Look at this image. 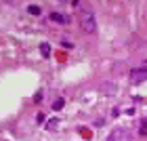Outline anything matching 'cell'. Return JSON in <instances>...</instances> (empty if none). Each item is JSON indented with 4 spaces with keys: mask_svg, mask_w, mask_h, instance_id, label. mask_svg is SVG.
<instances>
[{
    "mask_svg": "<svg viewBox=\"0 0 147 141\" xmlns=\"http://www.w3.org/2000/svg\"><path fill=\"white\" fill-rule=\"evenodd\" d=\"M63 105H65V101H63V99H57V101L53 103V110H61Z\"/></svg>",
    "mask_w": 147,
    "mask_h": 141,
    "instance_id": "cell-7",
    "label": "cell"
},
{
    "mask_svg": "<svg viewBox=\"0 0 147 141\" xmlns=\"http://www.w3.org/2000/svg\"><path fill=\"white\" fill-rule=\"evenodd\" d=\"M130 80H132V82H145V80H147V70L145 68H139V70H132L130 72Z\"/></svg>",
    "mask_w": 147,
    "mask_h": 141,
    "instance_id": "cell-3",
    "label": "cell"
},
{
    "mask_svg": "<svg viewBox=\"0 0 147 141\" xmlns=\"http://www.w3.org/2000/svg\"><path fill=\"white\" fill-rule=\"evenodd\" d=\"M80 28H82L86 34H92L97 30V21H95V15L90 11H80Z\"/></svg>",
    "mask_w": 147,
    "mask_h": 141,
    "instance_id": "cell-1",
    "label": "cell"
},
{
    "mask_svg": "<svg viewBox=\"0 0 147 141\" xmlns=\"http://www.w3.org/2000/svg\"><path fill=\"white\" fill-rule=\"evenodd\" d=\"M80 133H82V135H84L86 139H88V137H90V131H86V129H80Z\"/></svg>",
    "mask_w": 147,
    "mask_h": 141,
    "instance_id": "cell-8",
    "label": "cell"
},
{
    "mask_svg": "<svg viewBox=\"0 0 147 141\" xmlns=\"http://www.w3.org/2000/svg\"><path fill=\"white\" fill-rule=\"evenodd\" d=\"M141 135H143V137H147V124H145V126H141Z\"/></svg>",
    "mask_w": 147,
    "mask_h": 141,
    "instance_id": "cell-9",
    "label": "cell"
},
{
    "mask_svg": "<svg viewBox=\"0 0 147 141\" xmlns=\"http://www.w3.org/2000/svg\"><path fill=\"white\" fill-rule=\"evenodd\" d=\"M28 13H30V15H36V17H38L40 13H42V9H40L38 4H30V6H28Z\"/></svg>",
    "mask_w": 147,
    "mask_h": 141,
    "instance_id": "cell-5",
    "label": "cell"
},
{
    "mask_svg": "<svg viewBox=\"0 0 147 141\" xmlns=\"http://www.w3.org/2000/svg\"><path fill=\"white\" fill-rule=\"evenodd\" d=\"M40 53H42L44 57H49V55H51V44H46V42H42V44H40Z\"/></svg>",
    "mask_w": 147,
    "mask_h": 141,
    "instance_id": "cell-6",
    "label": "cell"
},
{
    "mask_svg": "<svg viewBox=\"0 0 147 141\" xmlns=\"http://www.w3.org/2000/svg\"><path fill=\"white\" fill-rule=\"evenodd\" d=\"M53 21H61V23H69V17H65V15H59V13H53L51 15Z\"/></svg>",
    "mask_w": 147,
    "mask_h": 141,
    "instance_id": "cell-4",
    "label": "cell"
},
{
    "mask_svg": "<svg viewBox=\"0 0 147 141\" xmlns=\"http://www.w3.org/2000/svg\"><path fill=\"white\" fill-rule=\"evenodd\" d=\"M9 2H13V0H9Z\"/></svg>",
    "mask_w": 147,
    "mask_h": 141,
    "instance_id": "cell-10",
    "label": "cell"
},
{
    "mask_svg": "<svg viewBox=\"0 0 147 141\" xmlns=\"http://www.w3.org/2000/svg\"><path fill=\"white\" fill-rule=\"evenodd\" d=\"M107 141H132V135L126 129H116V131H111Z\"/></svg>",
    "mask_w": 147,
    "mask_h": 141,
    "instance_id": "cell-2",
    "label": "cell"
}]
</instances>
